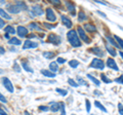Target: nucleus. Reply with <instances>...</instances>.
I'll return each instance as SVG.
<instances>
[{
    "label": "nucleus",
    "mask_w": 123,
    "mask_h": 115,
    "mask_svg": "<svg viewBox=\"0 0 123 115\" xmlns=\"http://www.w3.org/2000/svg\"><path fill=\"white\" fill-rule=\"evenodd\" d=\"M4 53H5V49H4V47L0 46V56H1V55H4Z\"/></svg>",
    "instance_id": "obj_49"
},
{
    "label": "nucleus",
    "mask_w": 123,
    "mask_h": 115,
    "mask_svg": "<svg viewBox=\"0 0 123 115\" xmlns=\"http://www.w3.org/2000/svg\"><path fill=\"white\" fill-rule=\"evenodd\" d=\"M12 70L14 72H17V73H21V70H22V68H21V65L18 64L17 61L13 63V66H12Z\"/></svg>",
    "instance_id": "obj_31"
},
{
    "label": "nucleus",
    "mask_w": 123,
    "mask_h": 115,
    "mask_svg": "<svg viewBox=\"0 0 123 115\" xmlns=\"http://www.w3.org/2000/svg\"><path fill=\"white\" fill-rule=\"evenodd\" d=\"M27 37H28L29 40H30V38H35V37H37V35H36V34H34V33H31L30 35H28Z\"/></svg>",
    "instance_id": "obj_50"
},
{
    "label": "nucleus",
    "mask_w": 123,
    "mask_h": 115,
    "mask_svg": "<svg viewBox=\"0 0 123 115\" xmlns=\"http://www.w3.org/2000/svg\"><path fill=\"white\" fill-rule=\"evenodd\" d=\"M10 51H13V52H15V51H17V49H15L14 47H10Z\"/></svg>",
    "instance_id": "obj_53"
},
{
    "label": "nucleus",
    "mask_w": 123,
    "mask_h": 115,
    "mask_svg": "<svg viewBox=\"0 0 123 115\" xmlns=\"http://www.w3.org/2000/svg\"><path fill=\"white\" fill-rule=\"evenodd\" d=\"M28 26H29V29H30V30H35V31H39V32H42V31H43V29L40 28L39 25H38L37 23L32 22V23H30Z\"/></svg>",
    "instance_id": "obj_21"
},
{
    "label": "nucleus",
    "mask_w": 123,
    "mask_h": 115,
    "mask_svg": "<svg viewBox=\"0 0 123 115\" xmlns=\"http://www.w3.org/2000/svg\"><path fill=\"white\" fill-rule=\"evenodd\" d=\"M21 65H22V67L24 68V70H25V71L29 72V73H33V72H34L33 69L30 67V65H29V63H28V61L23 60V61H22V63H21Z\"/></svg>",
    "instance_id": "obj_20"
},
{
    "label": "nucleus",
    "mask_w": 123,
    "mask_h": 115,
    "mask_svg": "<svg viewBox=\"0 0 123 115\" xmlns=\"http://www.w3.org/2000/svg\"><path fill=\"white\" fill-rule=\"evenodd\" d=\"M55 91L57 94H60V95H62V96H67L68 95V90H66V89H60V87H57V89H55Z\"/></svg>",
    "instance_id": "obj_35"
},
{
    "label": "nucleus",
    "mask_w": 123,
    "mask_h": 115,
    "mask_svg": "<svg viewBox=\"0 0 123 115\" xmlns=\"http://www.w3.org/2000/svg\"><path fill=\"white\" fill-rule=\"evenodd\" d=\"M47 42L51 43L53 45H60L62 43V37L57 34H55V33H50L47 37Z\"/></svg>",
    "instance_id": "obj_4"
},
{
    "label": "nucleus",
    "mask_w": 123,
    "mask_h": 115,
    "mask_svg": "<svg viewBox=\"0 0 123 115\" xmlns=\"http://www.w3.org/2000/svg\"><path fill=\"white\" fill-rule=\"evenodd\" d=\"M106 40L109 42V43L112 45L113 47H116V48H120V46L118 45V43L116 42V40H115V38L112 37V36H110V35H107L106 36Z\"/></svg>",
    "instance_id": "obj_19"
},
{
    "label": "nucleus",
    "mask_w": 123,
    "mask_h": 115,
    "mask_svg": "<svg viewBox=\"0 0 123 115\" xmlns=\"http://www.w3.org/2000/svg\"><path fill=\"white\" fill-rule=\"evenodd\" d=\"M72 115H76V114H72Z\"/></svg>",
    "instance_id": "obj_59"
},
{
    "label": "nucleus",
    "mask_w": 123,
    "mask_h": 115,
    "mask_svg": "<svg viewBox=\"0 0 123 115\" xmlns=\"http://www.w3.org/2000/svg\"><path fill=\"white\" fill-rule=\"evenodd\" d=\"M43 25H44V27H45V29H48V30H51V29H53V28H55V26H53V25H51V24H48V23H43Z\"/></svg>",
    "instance_id": "obj_39"
},
{
    "label": "nucleus",
    "mask_w": 123,
    "mask_h": 115,
    "mask_svg": "<svg viewBox=\"0 0 123 115\" xmlns=\"http://www.w3.org/2000/svg\"><path fill=\"white\" fill-rule=\"evenodd\" d=\"M0 102H2V103H4V104H6L7 103V100H6V98L3 96L1 93H0Z\"/></svg>",
    "instance_id": "obj_45"
},
{
    "label": "nucleus",
    "mask_w": 123,
    "mask_h": 115,
    "mask_svg": "<svg viewBox=\"0 0 123 115\" xmlns=\"http://www.w3.org/2000/svg\"><path fill=\"white\" fill-rule=\"evenodd\" d=\"M41 74L44 76V77H47V78H55V73H53V72L47 70V69H42V70L40 71Z\"/></svg>",
    "instance_id": "obj_17"
},
{
    "label": "nucleus",
    "mask_w": 123,
    "mask_h": 115,
    "mask_svg": "<svg viewBox=\"0 0 123 115\" xmlns=\"http://www.w3.org/2000/svg\"><path fill=\"white\" fill-rule=\"evenodd\" d=\"M2 73H4V71H3V70H2V69H1V68H0V74H2Z\"/></svg>",
    "instance_id": "obj_57"
},
{
    "label": "nucleus",
    "mask_w": 123,
    "mask_h": 115,
    "mask_svg": "<svg viewBox=\"0 0 123 115\" xmlns=\"http://www.w3.org/2000/svg\"><path fill=\"white\" fill-rule=\"evenodd\" d=\"M4 31L6 32V34H11V35H13V34H15V32H17L12 26H6L4 28Z\"/></svg>",
    "instance_id": "obj_29"
},
{
    "label": "nucleus",
    "mask_w": 123,
    "mask_h": 115,
    "mask_svg": "<svg viewBox=\"0 0 123 115\" xmlns=\"http://www.w3.org/2000/svg\"><path fill=\"white\" fill-rule=\"evenodd\" d=\"M77 83L79 84V85H84V86H87V82L84 80L82 77H80V76H77Z\"/></svg>",
    "instance_id": "obj_34"
},
{
    "label": "nucleus",
    "mask_w": 123,
    "mask_h": 115,
    "mask_svg": "<svg viewBox=\"0 0 123 115\" xmlns=\"http://www.w3.org/2000/svg\"><path fill=\"white\" fill-rule=\"evenodd\" d=\"M21 43H22L21 40L17 37H11L8 40V44H10V45H21Z\"/></svg>",
    "instance_id": "obj_25"
},
{
    "label": "nucleus",
    "mask_w": 123,
    "mask_h": 115,
    "mask_svg": "<svg viewBox=\"0 0 123 115\" xmlns=\"http://www.w3.org/2000/svg\"><path fill=\"white\" fill-rule=\"evenodd\" d=\"M0 115H8V114H7V113L5 112V111L3 110V109L1 108V107H0Z\"/></svg>",
    "instance_id": "obj_51"
},
{
    "label": "nucleus",
    "mask_w": 123,
    "mask_h": 115,
    "mask_svg": "<svg viewBox=\"0 0 123 115\" xmlns=\"http://www.w3.org/2000/svg\"><path fill=\"white\" fill-rule=\"evenodd\" d=\"M4 26H5V22H4V20H2V19L0 18V29L4 28Z\"/></svg>",
    "instance_id": "obj_48"
},
{
    "label": "nucleus",
    "mask_w": 123,
    "mask_h": 115,
    "mask_svg": "<svg viewBox=\"0 0 123 115\" xmlns=\"http://www.w3.org/2000/svg\"><path fill=\"white\" fill-rule=\"evenodd\" d=\"M39 110L42 111V112H47V111H49V107L47 106H39Z\"/></svg>",
    "instance_id": "obj_42"
},
{
    "label": "nucleus",
    "mask_w": 123,
    "mask_h": 115,
    "mask_svg": "<svg viewBox=\"0 0 123 115\" xmlns=\"http://www.w3.org/2000/svg\"><path fill=\"white\" fill-rule=\"evenodd\" d=\"M0 16H1L2 18H4L5 20H11V16H10V14L7 13V11H5L3 8H1V7H0Z\"/></svg>",
    "instance_id": "obj_26"
},
{
    "label": "nucleus",
    "mask_w": 123,
    "mask_h": 115,
    "mask_svg": "<svg viewBox=\"0 0 123 115\" xmlns=\"http://www.w3.org/2000/svg\"><path fill=\"white\" fill-rule=\"evenodd\" d=\"M82 28L84 29V31L89 32V33L97 32V27H95L93 24H91V23H86V24H84Z\"/></svg>",
    "instance_id": "obj_16"
},
{
    "label": "nucleus",
    "mask_w": 123,
    "mask_h": 115,
    "mask_svg": "<svg viewBox=\"0 0 123 115\" xmlns=\"http://www.w3.org/2000/svg\"><path fill=\"white\" fill-rule=\"evenodd\" d=\"M107 67L108 68H110V69H112V70L114 71H119V67L117 66V64L116 62H115V60L114 59H111V58H109V59H107Z\"/></svg>",
    "instance_id": "obj_13"
},
{
    "label": "nucleus",
    "mask_w": 123,
    "mask_h": 115,
    "mask_svg": "<svg viewBox=\"0 0 123 115\" xmlns=\"http://www.w3.org/2000/svg\"><path fill=\"white\" fill-rule=\"evenodd\" d=\"M79 64H80V63H79L77 60H71V61H69V66H70L71 68H74V69L78 67Z\"/></svg>",
    "instance_id": "obj_32"
},
{
    "label": "nucleus",
    "mask_w": 123,
    "mask_h": 115,
    "mask_svg": "<svg viewBox=\"0 0 123 115\" xmlns=\"http://www.w3.org/2000/svg\"><path fill=\"white\" fill-rule=\"evenodd\" d=\"M97 13L99 14L101 17H103L104 19H108V18H107V14H106L105 13H102V11H99V10H97Z\"/></svg>",
    "instance_id": "obj_47"
},
{
    "label": "nucleus",
    "mask_w": 123,
    "mask_h": 115,
    "mask_svg": "<svg viewBox=\"0 0 123 115\" xmlns=\"http://www.w3.org/2000/svg\"><path fill=\"white\" fill-rule=\"evenodd\" d=\"M67 62V60L66 59H64V58H57V59H56V63L57 64H65V63H66Z\"/></svg>",
    "instance_id": "obj_41"
},
{
    "label": "nucleus",
    "mask_w": 123,
    "mask_h": 115,
    "mask_svg": "<svg viewBox=\"0 0 123 115\" xmlns=\"http://www.w3.org/2000/svg\"><path fill=\"white\" fill-rule=\"evenodd\" d=\"M49 110H50L51 112H57L59 110H61V103L50 102V107H49Z\"/></svg>",
    "instance_id": "obj_18"
},
{
    "label": "nucleus",
    "mask_w": 123,
    "mask_h": 115,
    "mask_svg": "<svg viewBox=\"0 0 123 115\" xmlns=\"http://www.w3.org/2000/svg\"><path fill=\"white\" fill-rule=\"evenodd\" d=\"M4 37L6 38V39H8V40L10 39V38H9V35H8V34H5V35H4Z\"/></svg>",
    "instance_id": "obj_55"
},
{
    "label": "nucleus",
    "mask_w": 123,
    "mask_h": 115,
    "mask_svg": "<svg viewBox=\"0 0 123 115\" xmlns=\"http://www.w3.org/2000/svg\"><path fill=\"white\" fill-rule=\"evenodd\" d=\"M49 71L53 72V73H56L57 71H59V66H57V63L56 62H51L49 64Z\"/></svg>",
    "instance_id": "obj_23"
},
{
    "label": "nucleus",
    "mask_w": 123,
    "mask_h": 115,
    "mask_svg": "<svg viewBox=\"0 0 123 115\" xmlns=\"http://www.w3.org/2000/svg\"><path fill=\"white\" fill-rule=\"evenodd\" d=\"M94 106L97 107V108H98L99 110H102L103 112H105V113H107V112H108V110L105 108V106H104V105L102 104L101 102H98V101H95V102H94Z\"/></svg>",
    "instance_id": "obj_28"
},
{
    "label": "nucleus",
    "mask_w": 123,
    "mask_h": 115,
    "mask_svg": "<svg viewBox=\"0 0 123 115\" xmlns=\"http://www.w3.org/2000/svg\"><path fill=\"white\" fill-rule=\"evenodd\" d=\"M38 82H42V83H47V84H51V83H55V81H51V80H37Z\"/></svg>",
    "instance_id": "obj_46"
},
{
    "label": "nucleus",
    "mask_w": 123,
    "mask_h": 115,
    "mask_svg": "<svg viewBox=\"0 0 123 115\" xmlns=\"http://www.w3.org/2000/svg\"><path fill=\"white\" fill-rule=\"evenodd\" d=\"M65 4H66V7L68 11L71 13V16H76V6L73 2L71 1H66L65 2Z\"/></svg>",
    "instance_id": "obj_14"
},
{
    "label": "nucleus",
    "mask_w": 123,
    "mask_h": 115,
    "mask_svg": "<svg viewBox=\"0 0 123 115\" xmlns=\"http://www.w3.org/2000/svg\"><path fill=\"white\" fill-rule=\"evenodd\" d=\"M32 13H34V16H42L44 13V9L40 4H34L32 5Z\"/></svg>",
    "instance_id": "obj_8"
},
{
    "label": "nucleus",
    "mask_w": 123,
    "mask_h": 115,
    "mask_svg": "<svg viewBox=\"0 0 123 115\" xmlns=\"http://www.w3.org/2000/svg\"><path fill=\"white\" fill-rule=\"evenodd\" d=\"M50 3H51L52 5H55V6H59V5H61L62 2L60 1V0H51Z\"/></svg>",
    "instance_id": "obj_44"
},
{
    "label": "nucleus",
    "mask_w": 123,
    "mask_h": 115,
    "mask_svg": "<svg viewBox=\"0 0 123 115\" xmlns=\"http://www.w3.org/2000/svg\"><path fill=\"white\" fill-rule=\"evenodd\" d=\"M77 34H78V36H79V38H80V40H82L83 42H85L86 44H90L91 43V39L89 37L87 36V34H86V32L84 31V29L82 28L81 26H78L77 27Z\"/></svg>",
    "instance_id": "obj_3"
},
{
    "label": "nucleus",
    "mask_w": 123,
    "mask_h": 115,
    "mask_svg": "<svg viewBox=\"0 0 123 115\" xmlns=\"http://www.w3.org/2000/svg\"><path fill=\"white\" fill-rule=\"evenodd\" d=\"M105 48H106V51L109 52L112 57H116L117 56V51H116V49H115V47H113L107 40L105 41Z\"/></svg>",
    "instance_id": "obj_15"
},
{
    "label": "nucleus",
    "mask_w": 123,
    "mask_h": 115,
    "mask_svg": "<svg viewBox=\"0 0 123 115\" xmlns=\"http://www.w3.org/2000/svg\"><path fill=\"white\" fill-rule=\"evenodd\" d=\"M78 22H85L87 20V16H86V13H84V11L82 10H80L79 13H78Z\"/></svg>",
    "instance_id": "obj_24"
},
{
    "label": "nucleus",
    "mask_w": 123,
    "mask_h": 115,
    "mask_svg": "<svg viewBox=\"0 0 123 115\" xmlns=\"http://www.w3.org/2000/svg\"><path fill=\"white\" fill-rule=\"evenodd\" d=\"M24 114H25V115H31V114L28 112V111H25V112H24Z\"/></svg>",
    "instance_id": "obj_56"
},
{
    "label": "nucleus",
    "mask_w": 123,
    "mask_h": 115,
    "mask_svg": "<svg viewBox=\"0 0 123 115\" xmlns=\"http://www.w3.org/2000/svg\"><path fill=\"white\" fill-rule=\"evenodd\" d=\"M1 81H2L3 86L5 87V89L8 91V93H13V91H14V87H13L12 83H11L9 78H7V77H5V76H3V77L1 78Z\"/></svg>",
    "instance_id": "obj_6"
},
{
    "label": "nucleus",
    "mask_w": 123,
    "mask_h": 115,
    "mask_svg": "<svg viewBox=\"0 0 123 115\" xmlns=\"http://www.w3.org/2000/svg\"><path fill=\"white\" fill-rule=\"evenodd\" d=\"M91 115H94V114H91Z\"/></svg>",
    "instance_id": "obj_60"
},
{
    "label": "nucleus",
    "mask_w": 123,
    "mask_h": 115,
    "mask_svg": "<svg viewBox=\"0 0 123 115\" xmlns=\"http://www.w3.org/2000/svg\"><path fill=\"white\" fill-rule=\"evenodd\" d=\"M97 3H99V4H103V5H108V3L107 2H103V1H98V0H97V1H95Z\"/></svg>",
    "instance_id": "obj_52"
},
{
    "label": "nucleus",
    "mask_w": 123,
    "mask_h": 115,
    "mask_svg": "<svg viewBox=\"0 0 123 115\" xmlns=\"http://www.w3.org/2000/svg\"><path fill=\"white\" fill-rule=\"evenodd\" d=\"M68 83L70 84L71 86H73V87H78V86H79V84L77 83L75 80H73L72 78H69V79H68Z\"/></svg>",
    "instance_id": "obj_36"
},
{
    "label": "nucleus",
    "mask_w": 123,
    "mask_h": 115,
    "mask_svg": "<svg viewBox=\"0 0 123 115\" xmlns=\"http://www.w3.org/2000/svg\"><path fill=\"white\" fill-rule=\"evenodd\" d=\"M86 76H87V78H88V79H90L91 81L93 82V83H94L97 86H99V85H101V81H99L98 79H97L95 77H93V76H92L91 74H87Z\"/></svg>",
    "instance_id": "obj_27"
},
{
    "label": "nucleus",
    "mask_w": 123,
    "mask_h": 115,
    "mask_svg": "<svg viewBox=\"0 0 123 115\" xmlns=\"http://www.w3.org/2000/svg\"><path fill=\"white\" fill-rule=\"evenodd\" d=\"M67 38H68L69 43H70L73 47H80L82 45V42L80 40L76 30H70V31L67 33Z\"/></svg>",
    "instance_id": "obj_2"
},
{
    "label": "nucleus",
    "mask_w": 123,
    "mask_h": 115,
    "mask_svg": "<svg viewBox=\"0 0 123 115\" xmlns=\"http://www.w3.org/2000/svg\"><path fill=\"white\" fill-rule=\"evenodd\" d=\"M119 55H120V57H121V59L123 60V51H119Z\"/></svg>",
    "instance_id": "obj_54"
},
{
    "label": "nucleus",
    "mask_w": 123,
    "mask_h": 115,
    "mask_svg": "<svg viewBox=\"0 0 123 115\" xmlns=\"http://www.w3.org/2000/svg\"><path fill=\"white\" fill-rule=\"evenodd\" d=\"M42 56H43L45 59H47V60H51L56 56V53L55 51H44L43 53H42Z\"/></svg>",
    "instance_id": "obj_22"
},
{
    "label": "nucleus",
    "mask_w": 123,
    "mask_h": 115,
    "mask_svg": "<svg viewBox=\"0 0 123 115\" xmlns=\"http://www.w3.org/2000/svg\"><path fill=\"white\" fill-rule=\"evenodd\" d=\"M45 16H46V20H47L48 22H55L56 21V16L55 13V11H53L52 8H50V7H48V8H46L45 10Z\"/></svg>",
    "instance_id": "obj_7"
},
{
    "label": "nucleus",
    "mask_w": 123,
    "mask_h": 115,
    "mask_svg": "<svg viewBox=\"0 0 123 115\" xmlns=\"http://www.w3.org/2000/svg\"><path fill=\"white\" fill-rule=\"evenodd\" d=\"M61 115H66V108H65V104L63 102L61 103Z\"/></svg>",
    "instance_id": "obj_38"
},
{
    "label": "nucleus",
    "mask_w": 123,
    "mask_h": 115,
    "mask_svg": "<svg viewBox=\"0 0 123 115\" xmlns=\"http://www.w3.org/2000/svg\"><path fill=\"white\" fill-rule=\"evenodd\" d=\"M89 68L98 69V70H104L105 69V63L101 59H93L89 65Z\"/></svg>",
    "instance_id": "obj_5"
},
{
    "label": "nucleus",
    "mask_w": 123,
    "mask_h": 115,
    "mask_svg": "<svg viewBox=\"0 0 123 115\" xmlns=\"http://www.w3.org/2000/svg\"><path fill=\"white\" fill-rule=\"evenodd\" d=\"M118 111L119 114L123 115V104H121V103H118Z\"/></svg>",
    "instance_id": "obj_43"
},
{
    "label": "nucleus",
    "mask_w": 123,
    "mask_h": 115,
    "mask_svg": "<svg viewBox=\"0 0 123 115\" xmlns=\"http://www.w3.org/2000/svg\"><path fill=\"white\" fill-rule=\"evenodd\" d=\"M114 38H115V40H116V42L118 43V45L120 46V48L123 51V39H122V38H120L119 36H117V35H115Z\"/></svg>",
    "instance_id": "obj_33"
},
{
    "label": "nucleus",
    "mask_w": 123,
    "mask_h": 115,
    "mask_svg": "<svg viewBox=\"0 0 123 115\" xmlns=\"http://www.w3.org/2000/svg\"><path fill=\"white\" fill-rule=\"evenodd\" d=\"M114 81H115V82H117V83H119V84H123V75L119 76L118 78H115V79H114Z\"/></svg>",
    "instance_id": "obj_40"
},
{
    "label": "nucleus",
    "mask_w": 123,
    "mask_h": 115,
    "mask_svg": "<svg viewBox=\"0 0 123 115\" xmlns=\"http://www.w3.org/2000/svg\"><path fill=\"white\" fill-rule=\"evenodd\" d=\"M0 3H1V4H3V3H4V1H3V0H0Z\"/></svg>",
    "instance_id": "obj_58"
},
{
    "label": "nucleus",
    "mask_w": 123,
    "mask_h": 115,
    "mask_svg": "<svg viewBox=\"0 0 123 115\" xmlns=\"http://www.w3.org/2000/svg\"><path fill=\"white\" fill-rule=\"evenodd\" d=\"M101 78H102V80H103V82H104V83H107V84L112 83V81H113L112 79L109 78L106 74H104V73H102V74H101Z\"/></svg>",
    "instance_id": "obj_30"
},
{
    "label": "nucleus",
    "mask_w": 123,
    "mask_h": 115,
    "mask_svg": "<svg viewBox=\"0 0 123 115\" xmlns=\"http://www.w3.org/2000/svg\"><path fill=\"white\" fill-rule=\"evenodd\" d=\"M89 51L92 52V53H94L95 56H98L99 58H103V57H105V51L102 48V47H98V46H94V47H92L90 48Z\"/></svg>",
    "instance_id": "obj_12"
},
{
    "label": "nucleus",
    "mask_w": 123,
    "mask_h": 115,
    "mask_svg": "<svg viewBox=\"0 0 123 115\" xmlns=\"http://www.w3.org/2000/svg\"><path fill=\"white\" fill-rule=\"evenodd\" d=\"M17 34L18 37L21 38H25L28 36V28H26L24 26H18L17 28Z\"/></svg>",
    "instance_id": "obj_10"
},
{
    "label": "nucleus",
    "mask_w": 123,
    "mask_h": 115,
    "mask_svg": "<svg viewBox=\"0 0 123 115\" xmlns=\"http://www.w3.org/2000/svg\"><path fill=\"white\" fill-rule=\"evenodd\" d=\"M6 9L8 13H12V14H17L18 13H21L22 10H27L28 6L24 1H17L15 3H10V4L6 5Z\"/></svg>",
    "instance_id": "obj_1"
},
{
    "label": "nucleus",
    "mask_w": 123,
    "mask_h": 115,
    "mask_svg": "<svg viewBox=\"0 0 123 115\" xmlns=\"http://www.w3.org/2000/svg\"><path fill=\"white\" fill-rule=\"evenodd\" d=\"M61 22H62V24L66 27V28L70 29V28H72V26H73L71 19L69 17H67V16H65V14H62L61 16Z\"/></svg>",
    "instance_id": "obj_9"
},
{
    "label": "nucleus",
    "mask_w": 123,
    "mask_h": 115,
    "mask_svg": "<svg viewBox=\"0 0 123 115\" xmlns=\"http://www.w3.org/2000/svg\"><path fill=\"white\" fill-rule=\"evenodd\" d=\"M85 107H86V112H90V109H91V105H90V102L89 100H85Z\"/></svg>",
    "instance_id": "obj_37"
},
{
    "label": "nucleus",
    "mask_w": 123,
    "mask_h": 115,
    "mask_svg": "<svg viewBox=\"0 0 123 115\" xmlns=\"http://www.w3.org/2000/svg\"><path fill=\"white\" fill-rule=\"evenodd\" d=\"M38 47V43L37 42H34L32 40H29V39H27L25 42H24V44H23V49H29V48H36Z\"/></svg>",
    "instance_id": "obj_11"
}]
</instances>
